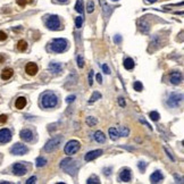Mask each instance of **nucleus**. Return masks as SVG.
<instances>
[{
  "label": "nucleus",
  "instance_id": "obj_40",
  "mask_svg": "<svg viewBox=\"0 0 184 184\" xmlns=\"http://www.w3.org/2000/svg\"><path fill=\"white\" fill-rule=\"evenodd\" d=\"M118 104H119V106H121V107H125L126 102H125L124 98H122V97H119V98H118Z\"/></svg>",
  "mask_w": 184,
  "mask_h": 184
},
{
  "label": "nucleus",
  "instance_id": "obj_46",
  "mask_svg": "<svg viewBox=\"0 0 184 184\" xmlns=\"http://www.w3.org/2000/svg\"><path fill=\"white\" fill-rule=\"evenodd\" d=\"M114 41L116 43H121V41H122V36L121 35H116L114 38Z\"/></svg>",
  "mask_w": 184,
  "mask_h": 184
},
{
  "label": "nucleus",
  "instance_id": "obj_45",
  "mask_svg": "<svg viewBox=\"0 0 184 184\" xmlns=\"http://www.w3.org/2000/svg\"><path fill=\"white\" fill-rule=\"evenodd\" d=\"M17 4H18V6H21V7H24L27 2H26V0H17Z\"/></svg>",
  "mask_w": 184,
  "mask_h": 184
},
{
  "label": "nucleus",
  "instance_id": "obj_51",
  "mask_svg": "<svg viewBox=\"0 0 184 184\" xmlns=\"http://www.w3.org/2000/svg\"><path fill=\"white\" fill-rule=\"evenodd\" d=\"M4 60H5V59H4V57H2V56H0V64H1Z\"/></svg>",
  "mask_w": 184,
  "mask_h": 184
},
{
  "label": "nucleus",
  "instance_id": "obj_14",
  "mask_svg": "<svg viewBox=\"0 0 184 184\" xmlns=\"http://www.w3.org/2000/svg\"><path fill=\"white\" fill-rule=\"evenodd\" d=\"M101 155H102V150H100V149L93 150V151H90V152H88V153L85 155L84 159H85L87 161H91V160H94L96 158H98L99 156H101Z\"/></svg>",
  "mask_w": 184,
  "mask_h": 184
},
{
  "label": "nucleus",
  "instance_id": "obj_15",
  "mask_svg": "<svg viewBox=\"0 0 184 184\" xmlns=\"http://www.w3.org/2000/svg\"><path fill=\"white\" fill-rule=\"evenodd\" d=\"M131 171L129 169V168H124L122 172H121V174H119V180H121V182H130L131 181Z\"/></svg>",
  "mask_w": 184,
  "mask_h": 184
},
{
  "label": "nucleus",
  "instance_id": "obj_37",
  "mask_svg": "<svg viewBox=\"0 0 184 184\" xmlns=\"http://www.w3.org/2000/svg\"><path fill=\"white\" fill-rule=\"evenodd\" d=\"M7 119H8V116L5 114L0 115V124H4V123L7 122Z\"/></svg>",
  "mask_w": 184,
  "mask_h": 184
},
{
  "label": "nucleus",
  "instance_id": "obj_22",
  "mask_svg": "<svg viewBox=\"0 0 184 184\" xmlns=\"http://www.w3.org/2000/svg\"><path fill=\"white\" fill-rule=\"evenodd\" d=\"M134 66H135V64H134V60L132 59V58H126L125 60H124V67L126 68V70H133L134 68Z\"/></svg>",
  "mask_w": 184,
  "mask_h": 184
},
{
  "label": "nucleus",
  "instance_id": "obj_53",
  "mask_svg": "<svg viewBox=\"0 0 184 184\" xmlns=\"http://www.w3.org/2000/svg\"><path fill=\"white\" fill-rule=\"evenodd\" d=\"M112 1H118V0H112Z\"/></svg>",
  "mask_w": 184,
  "mask_h": 184
},
{
  "label": "nucleus",
  "instance_id": "obj_18",
  "mask_svg": "<svg viewBox=\"0 0 184 184\" xmlns=\"http://www.w3.org/2000/svg\"><path fill=\"white\" fill-rule=\"evenodd\" d=\"M49 70L53 72L55 74H59L63 70V66H61V64L59 63H50L49 64Z\"/></svg>",
  "mask_w": 184,
  "mask_h": 184
},
{
  "label": "nucleus",
  "instance_id": "obj_23",
  "mask_svg": "<svg viewBox=\"0 0 184 184\" xmlns=\"http://www.w3.org/2000/svg\"><path fill=\"white\" fill-rule=\"evenodd\" d=\"M109 136H110V139H112L113 141L117 140V139L119 138L117 129H115V127H110V129H109Z\"/></svg>",
  "mask_w": 184,
  "mask_h": 184
},
{
  "label": "nucleus",
  "instance_id": "obj_13",
  "mask_svg": "<svg viewBox=\"0 0 184 184\" xmlns=\"http://www.w3.org/2000/svg\"><path fill=\"white\" fill-rule=\"evenodd\" d=\"M25 72H26L27 75L30 76H34L38 73V65L35 63H28L26 66H25Z\"/></svg>",
  "mask_w": 184,
  "mask_h": 184
},
{
  "label": "nucleus",
  "instance_id": "obj_38",
  "mask_svg": "<svg viewBox=\"0 0 184 184\" xmlns=\"http://www.w3.org/2000/svg\"><path fill=\"white\" fill-rule=\"evenodd\" d=\"M7 39V34L4 31H0V41H5Z\"/></svg>",
  "mask_w": 184,
  "mask_h": 184
},
{
  "label": "nucleus",
  "instance_id": "obj_42",
  "mask_svg": "<svg viewBox=\"0 0 184 184\" xmlns=\"http://www.w3.org/2000/svg\"><path fill=\"white\" fill-rule=\"evenodd\" d=\"M35 181H36V177L35 176H32V177H30L28 180L26 181L27 184H32V183H35Z\"/></svg>",
  "mask_w": 184,
  "mask_h": 184
},
{
  "label": "nucleus",
  "instance_id": "obj_35",
  "mask_svg": "<svg viewBox=\"0 0 184 184\" xmlns=\"http://www.w3.org/2000/svg\"><path fill=\"white\" fill-rule=\"evenodd\" d=\"M88 13L89 14H91V13H93V10H94V4H93V1H89L88 2Z\"/></svg>",
  "mask_w": 184,
  "mask_h": 184
},
{
  "label": "nucleus",
  "instance_id": "obj_3",
  "mask_svg": "<svg viewBox=\"0 0 184 184\" xmlns=\"http://www.w3.org/2000/svg\"><path fill=\"white\" fill-rule=\"evenodd\" d=\"M67 40L66 39H55L53 40V42H51V50H53V53H64L66 49H67Z\"/></svg>",
  "mask_w": 184,
  "mask_h": 184
},
{
  "label": "nucleus",
  "instance_id": "obj_20",
  "mask_svg": "<svg viewBox=\"0 0 184 184\" xmlns=\"http://www.w3.org/2000/svg\"><path fill=\"white\" fill-rule=\"evenodd\" d=\"M14 75V70L11 68H5L1 72V79L2 80H9Z\"/></svg>",
  "mask_w": 184,
  "mask_h": 184
},
{
  "label": "nucleus",
  "instance_id": "obj_36",
  "mask_svg": "<svg viewBox=\"0 0 184 184\" xmlns=\"http://www.w3.org/2000/svg\"><path fill=\"white\" fill-rule=\"evenodd\" d=\"M93 70H90V73H89V84L90 85H92L93 84Z\"/></svg>",
  "mask_w": 184,
  "mask_h": 184
},
{
  "label": "nucleus",
  "instance_id": "obj_34",
  "mask_svg": "<svg viewBox=\"0 0 184 184\" xmlns=\"http://www.w3.org/2000/svg\"><path fill=\"white\" fill-rule=\"evenodd\" d=\"M149 116H150V118H151L152 121H155V122H157L158 119H159V117H160L157 112H151L149 114Z\"/></svg>",
  "mask_w": 184,
  "mask_h": 184
},
{
  "label": "nucleus",
  "instance_id": "obj_29",
  "mask_svg": "<svg viewBox=\"0 0 184 184\" xmlns=\"http://www.w3.org/2000/svg\"><path fill=\"white\" fill-rule=\"evenodd\" d=\"M97 123H98V121H97V118H94V117H88L87 118V124H88L89 126H94V125H97Z\"/></svg>",
  "mask_w": 184,
  "mask_h": 184
},
{
  "label": "nucleus",
  "instance_id": "obj_50",
  "mask_svg": "<svg viewBox=\"0 0 184 184\" xmlns=\"http://www.w3.org/2000/svg\"><path fill=\"white\" fill-rule=\"evenodd\" d=\"M57 1H58V2H61V4H64V2H66L67 0H57Z\"/></svg>",
  "mask_w": 184,
  "mask_h": 184
},
{
  "label": "nucleus",
  "instance_id": "obj_30",
  "mask_svg": "<svg viewBox=\"0 0 184 184\" xmlns=\"http://www.w3.org/2000/svg\"><path fill=\"white\" fill-rule=\"evenodd\" d=\"M133 88H134V90H136L138 92H140V91H142V90H143V85H142V83H141V82L136 81V82H134V84H133Z\"/></svg>",
  "mask_w": 184,
  "mask_h": 184
},
{
  "label": "nucleus",
  "instance_id": "obj_10",
  "mask_svg": "<svg viewBox=\"0 0 184 184\" xmlns=\"http://www.w3.org/2000/svg\"><path fill=\"white\" fill-rule=\"evenodd\" d=\"M13 173L17 176H23L27 173V168L24 166L23 164L17 163V164H15V165L13 166Z\"/></svg>",
  "mask_w": 184,
  "mask_h": 184
},
{
  "label": "nucleus",
  "instance_id": "obj_39",
  "mask_svg": "<svg viewBox=\"0 0 184 184\" xmlns=\"http://www.w3.org/2000/svg\"><path fill=\"white\" fill-rule=\"evenodd\" d=\"M138 166H139V168H140V171L142 172V173L146 171V163H142V161H140Z\"/></svg>",
  "mask_w": 184,
  "mask_h": 184
},
{
  "label": "nucleus",
  "instance_id": "obj_2",
  "mask_svg": "<svg viewBox=\"0 0 184 184\" xmlns=\"http://www.w3.org/2000/svg\"><path fill=\"white\" fill-rule=\"evenodd\" d=\"M57 102H58V98L51 91H47L41 96V106L43 108H53L57 105Z\"/></svg>",
  "mask_w": 184,
  "mask_h": 184
},
{
  "label": "nucleus",
  "instance_id": "obj_52",
  "mask_svg": "<svg viewBox=\"0 0 184 184\" xmlns=\"http://www.w3.org/2000/svg\"><path fill=\"white\" fill-rule=\"evenodd\" d=\"M26 2H30V4H31V2H33V0H26Z\"/></svg>",
  "mask_w": 184,
  "mask_h": 184
},
{
  "label": "nucleus",
  "instance_id": "obj_41",
  "mask_svg": "<svg viewBox=\"0 0 184 184\" xmlns=\"http://www.w3.org/2000/svg\"><path fill=\"white\" fill-rule=\"evenodd\" d=\"M174 177H175V182H176V183H178V182H180V183H183V178H182L181 176H178L177 174H175V175H174Z\"/></svg>",
  "mask_w": 184,
  "mask_h": 184
},
{
  "label": "nucleus",
  "instance_id": "obj_24",
  "mask_svg": "<svg viewBox=\"0 0 184 184\" xmlns=\"http://www.w3.org/2000/svg\"><path fill=\"white\" fill-rule=\"evenodd\" d=\"M117 131H118V135H119V136H129V135H130V130H129L126 126L119 127Z\"/></svg>",
  "mask_w": 184,
  "mask_h": 184
},
{
  "label": "nucleus",
  "instance_id": "obj_44",
  "mask_svg": "<svg viewBox=\"0 0 184 184\" xmlns=\"http://www.w3.org/2000/svg\"><path fill=\"white\" fill-rule=\"evenodd\" d=\"M75 98H76V97H75V96H70V97H67V99H66V101H67L68 104H72V102H73V101L75 100Z\"/></svg>",
  "mask_w": 184,
  "mask_h": 184
},
{
  "label": "nucleus",
  "instance_id": "obj_19",
  "mask_svg": "<svg viewBox=\"0 0 184 184\" xmlns=\"http://www.w3.org/2000/svg\"><path fill=\"white\" fill-rule=\"evenodd\" d=\"M25 106H26V99H25L24 97H19V98L16 99V101H15V107H16L17 109H23Z\"/></svg>",
  "mask_w": 184,
  "mask_h": 184
},
{
  "label": "nucleus",
  "instance_id": "obj_11",
  "mask_svg": "<svg viewBox=\"0 0 184 184\" xmlns=\"http://www.w3.org/2000/svg\"><path fill=\"white\" fill-rule=\"evenodd\" d=\"M11 140V132L8 129H1L0 130V142L7 143Z\"/></svg>",
  "mask_w": 184,
  "mask_h": 184
},
{
  "label": "nucleus",
  "instance_id": "obj_8",
  "mask_svg": "<svg viewBox=\"0 0 184 184\" xmlns=\"http://www.w3.org/2000/svg\"><path fill=\"white\" fill-rule=\"evenodd\" d=\"M27 151H28V149H27L26 146L21 144V143H16V144H14V146L11 147V149H10V152H11L13 155H17V156L25 155Z\"/></svg>",
  "mask_w": 184,
  "mask_h": 184
},
{
  "label": "nucleus",
  "instance_id": "obj_12",
  "mask_svg": "<svg viewBox=\"0 0 184 184\" xmlns=\"http://www.w3.org/2000/svg\"><path fill=\"white\" fill-rule=\"evenodd\" d=\"M19 136H21L22 140L25 141V142H31L32 139H33V133H32L31 130H28V129H24V130L21 131Z\"/></svg>",
  "mask_w": 184,
  "mask_h": 184
},
{
  "label": "nucleus",
  "instance_id": "obj_28",
  "mask_svg": "<svg viewBox=\"0 0 184 184\" xmlns=\"http://www.w3.org/2000/svg\"><path fill=\"white\" fill-rule=\"evenodd\" d=\"M75 10L79 13L80 15H82V13H83V6H82V1H81V0H77V1H76Z\"/></svg>",
  "mask_w": 184,
  "mask_h": 184
},
{
  "label": "nucleus",
  "instance_id": "obj_21",
  "mask_svg": "<svg viewBox=\"0 0 184 184\" xmlns=\"http://www.w3.org/2000/svg\"><path fill=\"white\" fill-rule=\"evenodd\" d=\"M93 138H94V140H96L97 142H99V143H104L106 141L105 134L101 131H97L96 133L93 134Z\"/></svg>",
  "mask_w": 184,
  "mask_h": 184
},
{
  "label": "nucleus",
  "instance_id": "obj_4",
  "mask_svg": "<svg viewBox=\"0 0 184 184\" xmlns=\"http://www.w3.org/2000/svg\"><path fill=\"white\" fill-rule=\"evenodd\" d=\"M61 141H63V136H61V135H57V136H55V138H53L51 140H49L47 143H45V144H44L43 150L45 151V152H51V151H55V150L59 147V144L61 143Z\"/></svg>",
  "mask_w": 184,
  "mask_h": 184
},
{
  "label": "nucleus",
  "instance_id": "obj_9",
  "mask_svg": "<svg viewBox=\"0 0 184 184\" xmlns=\"http://www.w3.org/2000/svg\"><path fill=\"white\" fill-rule=\"evenodd\" d=\"M169 81H171V83L174 84V85L181 84L182 81H183V75H182V73H181V72H172V73L169 74Z\"/></svg>",
  "mask_w": 184,
  "mask_h": 184
},
{
  "label": "nucleus",
  "instance_id": "obj_27",
  "mask_svg": "<svg viewBox=\"0 0 184 184\" xmlns=\"http://www.w3.org/2000/svg\"><path fill=\"white\" fill-rule=\"evenodd\" d=\"M101 98V94H100V92H93V94L91 96V98H90V100H89V102L90 104H92V102H94V101H97V100H99Z\"/></svg>",
  "mask_w": 184,
  "mask_h": 184
},
{
  "label": "nucleus",
  "instance_id": "obj_16",
  "mask_svg": "<svg viewBox=\"0 0 184 184\" xmlns=\"http://www.w3.org/2000/svg\"><path fill=\"white\" fill-rule=\"evenodd\" d=\"M139 28H140V31L142 33L147 34V33H149L150 24L146 19H140V21H139Z\"/></svg>",
  "mask_w": 184,
  "mask_h": 184
},
{
  "label": "nucleus",
  "instance_id": "obj_49",
  "mask_svg": "<svg viewBox=\"0 0 184 184\" xmlns=\"http://www.w3.org/2000/svg\"><path fill=\"white\" fill-rule=\"evenodd\" d=\"M147 1H148V2H150V4H153V2H156L157 0H147Z\"/></svg>",
  "mask_w": 184,
  "mask_h": 184
},
{
  "label": "nucleus",
  "instance_id": "obj_26",
  "mask_svg": "<svg viewBox=\"0 0 184 184\" xmlns=\"http://www.w3.org/2000/svg\"><path fill=\"white\" fill-rule=\"evenodd\" d=\"M45 164H47V159L43 157L36 158V160H35V165H36V167H42V166H44Z\"/></svg>",
  "mask_w": 184,
  "mask_h": 184
},
{
  "label": "nucleus",
  "instance_id": "obj_25",
  "mask_svg": "<svg viewBox=\"0 0 184 184\" xmlns=\"http://www.w3.org/2000/svg\"><path fill=\"white\" fill-rule=\"evenodd\" d=\"M17 49L19 51H25L27 49V42L24 40H19L17 43Z\"/></svg>",
  "mask_w": 184,
  "mask_h": 184
},
{
  "label": "nucleus",
  "instance_id": "obj_32",
  "mask_svg": "<svg viewBox=\"0 0 184 184\" xmlns=\"http://www.w3.org/2000/svg\"><path fill=\"white\" fill-rule=\"evenodd\" d=\"M82 24H83V17L81 15V16L76 17V19H75V26L77 27V28H80V27L82 26Z\"/></svg>",
  "mask_w": 184,
  "mask_h": 184
},
{
  "label": "nucleus",
  "instance_id": "obj_43",
  "mask_svg": "<svg viewBox=\"0 0 184 184\" xmlns=\"http://www.w3.org/2000/svg\"><path fill=\"white\" fill-rule=\"evenodd\" d=\"M102 70H104V72H105L106 74H110V73H112V72H110V70H109V67H108V66H107V65H102Z\"/></svg>",
  "mask_w": 184,
  "mask_h": 184
},
{
  "label": "nucleus",
  "instance_id": "obj_31",
  "mask_svg": "<svg viewBox=\"0 0 184 184\" xmlns=\"http://www.w3.org/2000/svg\"><path fill=\"white\" fill-rule=\"evenodd\" d=\"M87 183L88 184H96V183H100V181H99V178L96 177V176H92V177H90L88 178V181H87Z\"/></svg>",
  "mask_w": 184,
  "mask_h": 184
},
{
  "label": "nucleus",
  "instance_id": "obj_47",
  "mask_svg": "<svg viewBox=\"0 0 184 184\" xmlns=\"http://www.w3.org/2000/svg\"><path fill=\"white\" fill-rule=\"evenodd\" d=\"M97 81H98V83H99V84H101V83H102V77H101V75H100V74H97Z\"/></svg>",
  "mask_w": 184,
  "mask_h": 184
},
{
  "label": "nucleus",
  "instance_id": "obj_1",
  "mask_svg": "<svg viewBox=\"0 0 184 184\" xmlns=\"http://www.w3.org/2000/svg\"><path fill=\"white\" fill-rule=\"evenodd\" d=\"M60 168L64 169L67 174H70L72 176H75L76 173H77V169H79V165H77V161H75L74 159L68 157L61 160Z\"/></svg>",
  "mask_w": 184,
  "mask_h": 184
},
{
  "label": "nucleus",
  "instance_id": "obj_6",
  "mask_svg": "<svg viewBox=\"0 0 184 184\" xmlns=\"http://www.w3.org/2000/svg\"><path fill=\"white\" fill-rule=\"evenodd\" d=\"M80 142L76 140H72L70 142H67V144L65 146V153L67 155V156H72V155H74V153H76L80 149Z\"/></svg>",
  "mask_w": 184,
  "mask_h": 184
},
{
  "label": "nucleus",
  "instance_id": "obj_5",
  "mask_svg": "<svg viewBox=\"0 0 184 184\" xmlns=\"http://www.w3.org/2000/svg\"><path fill=\"white\" fill-rule=\"evenodd\" d=\"M183 101V94L182 93H172L167 99V105L172 108H177Z\"/></svg>",
  "mask_w": 184,
  "mask_h": 184
},
{
  "label": "nucleus",
  "instance_id": "obj_48",
  "mask_svg": "<svg viewBox=\"0 0 184 184\" xmlns=\"http://www.w3.org/2000/svg\"><path fill=\"white\" fill-rule=\"evenodd\" d=\"M165 151L167 152V156H168V157L171 158V160H172V161H174V157L172 156V153H171V152H169V151H168V150H167L166 148H165Z\"/></svg>",
  "mask_w": 184,
  "mask_h": 184
},
{
  "label": "nucleus",
  "instance_id": "obj_7",
  "mask_svg": "<svg viewBox=\"0 0 184 184\" xmlns=\"http://www.w3.org/2000/svg\"><path fill=\"white\" fill-rule=\"evenodd\" d=\"M45 25L49 30L51 31H56V30H59L60 28V21H59V17L57 15H51L49 16V18L47 19L45 22Z\"/></svg>",
  "mask_w": 184,
  "mask_h": 184
},
{
  "label": "nucleus",
  "instance_id": "obj_17",
  "mask_svg": "<svg viewBox=\"0 0 184 184\" xmlns=\"http://www.w3.org/2000/svg\"><path fill=\"white\" fill-rule=\"evenodd\" d=\"M163 178H164L163 174H161L159 171H156L152 175L150 176V182H151V183H159V182L163 181Z\"/></svg>",
  "mask_w": 184,
  "mask_h": 184
},
{
  "label": "nucleus",
  "instance_id": "obj_33",
  "mask_svg": "<svg viewBox=\"0 0 184 184\" xmlns=\"http://www.w3.org/2000/svg\"><path fill=\"white\" fill-rule=\"evenodd\" d=\"M77 66L80 68H83L84 67V59H83V56L79 55L77 56Z\"/></svg>",
  "mask_w": 184,
  "mask_h": 184
}]
</instances>
